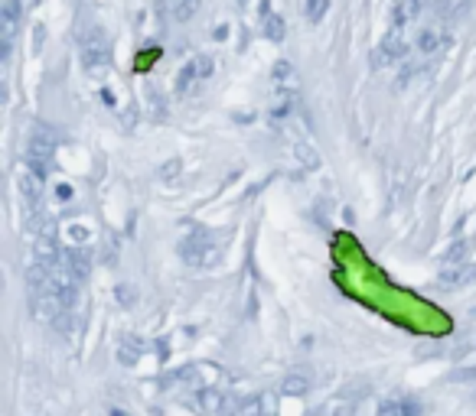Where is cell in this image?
<instances>
[{
    "label": "cell",
    "mask_w": 476,
    "mask_h": 416,
    "mask_svg": "<svg viewBox=\"0 0 476 416\" xmlns=\"http://www.w3.org/2000/svg\"><path fill=\"white\" fill-rule=\"evenodd\" d=\"M264 33H268L271 39H281V36H284V30H281V20H277V16H274L271 10H268V7H264Z\"/></svg>",
    "instance_id": "obj_12"
},
{
    "label": "cell",
    "mask_w": 476,
    "mask_h": 416,
    "mask_svg": "<svg viewBox=\"0 0 476 416\" xmlns=\"http://www.w3.org/2000/svg\"><path fill=\"white\" fill-rule=\"evenodd\" d=\"M118 299H121L125 306H131V303H134V290H127V286H118Z\"/></svg>",
    "instance_id": "obj_13"
},
{
    "label": "cell",
    "mask_w": 476,
    "mask_h": 416,
    "mask_svg": "<svg viewBox=\"0 0 476 416\" xmlns=\"http://www.w3.org/2000/svg\"><path fill=\"white\" fill-rule=\"evenodd\" d=\"M238 416H274V400L271 397H248V400H241V413Z\"/></svg>",
    "instance_id": "obj_8"
},
{
    "label": "cell",
    "mask_w": 476,
    "mask_h": 416,
    "mask_svg": "<svg viewBox=\"0 0 476 416\" xmlns=\"http://www.w3.org/2000/svg\"><path fill=\"white\" fill-rule=\"evenodd\" d=\"M209 75H213V59H209V56H193V59L183 65L180 78H176V91H180V95H193Z\"/></svg>",
    "instance_id": "obj_4"
},
{
    "label": "cell",
    "mask_w": 476,
    "mask_h": 416,
    "mask_svg": "<svg viewBox=\"0 0 476 416\" xmlns=\"http://www.w3.org/2000/svg\"><path fill=\"white\" fill-rule=\"evenodd\" d=\"M180 254H183V260H186L189 267H209L219 257V247H215V241L206 231H193L183 238Z\"/></svg>",
    "instance_id": "obj_1"
},
{
    "label": "cell",
    "mask_w": 476,
    "mask_h": 416,
    "mask_svg": "<svg viewBox=\"0 0 476 416\" xmlns=\"http://www.w3.org/2000/svg\"><path fill=\"white\" fill-rule=\"evenodd\" d=\"M17 0H7V7H3V59L10 56V43H13V33H17Z\"/></svg>",
    "instance_id": "obj_7"
},
{
    "label": "cell",
    "mask_w": 476,
    "mask_h": 416,
    "mask_svg": "<svg viewBox=\"0 0 476 416\" xmlns=\"http://www.w3.org/2000/svg\"><path fill=\"white\" fill-rule=\"evenodd\" d=\"M111 416H127V413H125V410H111Z\"/></svg>",
    "instance_id": "obj_14"
},
{
    "label": "cell",
    "mask_w": 476,
    "mask_h": 416,
    "mask_svg": "<svg viewBox=\"0 0 476 416\" xmlns=\"http://www.w3.org/2000/svg\"><path fill=\"white\" fill-rule=\"evenodd\" d=\"M326 7H329V0H307V3H303V16H307L310 23H320Z\"/></svg>",
    "instance_id": "obj_10"
},
{
    "label": "cell",
    "mask_w": 476,
    "mask_h": 416,
    "mask_svg": "<svg viewBox=\"0 0 476 416\" xmlns=\"http://www.w3.org/2000/svg\"><path fill=\"white\" fill-rule=\"evenodd\" d=\"M78 59L85 69H101L108 65V39L98 26H85L78 36Z\"/></svg>",
    "instance_id": "obj_2"
},
{
    "label": "cell",
    "mask_w": 476,
    "mask_h": 416,
    "mask_svg": "<svg viewBox=\"0 0 476 416\" xmlns=\"http://www.w3.org/2000/svg\"><path fill=\"white\" fill-rule=\"evenodd\" d=\"M281 387H284V393H294V397H301V393L310 391V380L303 378V374H288Z\"/></svg>",
    "instance_id": "obj_9"
},
{
    "label": "cell",
    "mask_w": 476,
    "mask_h": 416,
    "mask_svg": "<svg viewBox=\"0 0 476 416\" xmlns=\"http://www.w3.org/2000/svg\"><path fill=\"white\" fill-rule=\"evenodd\" d=\"M52 150H56V140L46 134V127H36L30 143H26V166L36 176H46L52 166Z\"/></svg>",
    "instance_id": "obj_3"
},
{
    "label": "cell",
    "mask_w": 476,
    "mask_h": 416,
    "mask_svg": "<svg viewBox=\"0 0 476 416\" xmlns=\"http://www.w3.org/2000/svg\"><path fill=\"white\" fill-rule=\"evenodd\" d=\"M382 416H421V404L414 397H395L382 406Z\"/></svg>",
    "instance_id": "obj_6"
},
{
    "label": "cell",
    "mask_w": 476,
    "mask_h": 416,
    "mask_svg": "<svg viewBox=\"0 0 476 416\" xmlns=\"http://www.w3.org/2000/svg\"><path fill=\"white\" fill-rule=\"evenodd\" d=\"M63 270H65V277L69 280H76V283H85L88 277V267H91V260H88V251H63Z\"/></svg>",
    "instance_id": "obj_5"
},
{
    "label": "cell",
    "mask_w": 476,
    "mask_h": 416,
    "mask_svg": "<svg viewBox=\"0 0 476 416\" xmlns=\"http://www.w3.org/2000/svg\"><path fill=\"white\" fill-rule=\"evenodd\" d=\"M196 10H199V0H180V3H176V10H173V20L183 23V20H189Z\"/></svg>",
    "instance_id": "obj_11"
}]
</instances>
